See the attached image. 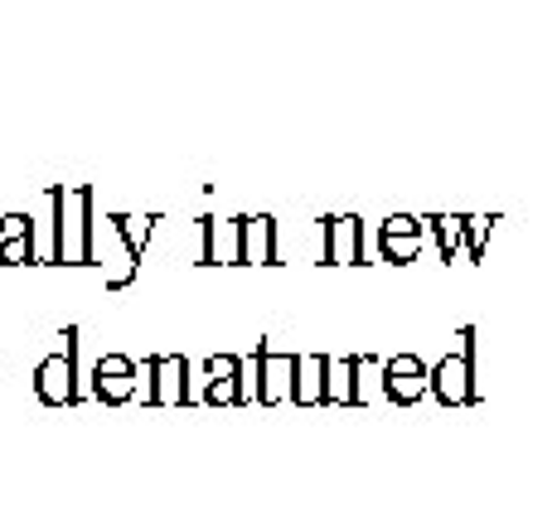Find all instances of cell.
Returning <instances> with one entry per match:
<instances>
[{"mask_svg":"<svg viewBox=\"0 0 557 523\" xmlns=\"http://www.w3.org/2000/svg\"><path fill=\"white\" fill-rule=\"evenodd\" d=\"M292 398L301 408H315V402H330V359L310 354L296 359V383H292Z\"/></svg>","mask_w":557,"mask_h":523,"instance_id":"1","label":"cell"},{"mask_svg":"<svg viewBox=\"0 0 557 523\" xmlns=\"http://www.w3.org/2000/svg\"><path fill=\"white\" fill-rule=\"evenodd\" d=\"M257 369H262V388L257 398L262 402H282V393H292V378H296V359H276L272 349H257Z\"/></svg>","mask_w":557,"mask_h":523,"instance_id":"2","label":"cell"},{"mask_svg":"<svg viewBox=\"0 0 557 523\" xmlns=\"http://www.w3.org/2000/svg\"><path fill=\"white\" fill-rule=\"evenodd\" d=\"M383 373H388V398H398V402H412L417 393L432 388V378H426V369L417 364V359H398V364H383Z\"/></svg>","mask_w":557,"mask_h":523,"instance_id":"3","label":"cell"},{"mask_svg":"<svg viewBox=\"0 0 557 523\" xmlns=\"http://www.w3.org/2000/svg\"><path fill=\"white\" fill-rule=\"evenodd\" d=\"M69 373H73V345H69V354L63 359H49V364L39 369V398L45 402H73L78 398L73 383H69Z\"/></svg>","mask_w":557,"mask_h":523,"instance_id":"4","label":"cell"},{"mask_svg":"<svg viewBox=\"0 0 557 523\" xmlns=\"http://www.w3.org/2000/svg\"><path fill=\"white\" fill-rule=\"evenodd\" d=\"M466 373H470V359H466V354L446 359V364H442V369H436V378H432L436 398H442V402H451V408H460V402H470V388H466Z\"/></svg>","mask_w":557,"mask_h":523,"instance_id":"5","label":"cell"},{"mask_svg":"<svg viewBox=\"0 0 557 523\" xmlns=\"http://www.w3.org/2000/svg\"><path fill=\"white\" fill-rule=\"evenodd\" d=\"M238 258H248V262H272V219H248V223H238Z\"/></svg>","mask_w":557,"mask_h":523,"instance_id":"6","label":"cell"},{"mask_svg":"<svg viewBox=\"0 0 557 523\" xmlns=\"http://www.w3.org/2000/svg\"><path fill=\"white\" fill-rule=\"evenodd\" d=\"M383 252L393 262H412L417 258V219H388L383 223Z\"/></svg>","mask_w":557,"mask_h":523,"instance_id":"7","label":"cell"},{"mask_svg":"<svg viewBox=\"0 0 557 523\" xmlns=\"http://www.w3.org/2000/svg\"><path fill=\"white\" fill-rule=\"evenodd\" d=\"M160 373L156 383V398L160 402H185L189 388H185V359H160V364H151Z\"/></svg>","mask_w":557,"mask_h":523,"instance_id":"8","label":"cell"},{"mask_svg":"<svg viewBox=\"0 0 557 523\" xmlns=\"http://www.w3.org/2000/svg\"><path fill=\"white\" fill-rule=\"evenodd\" d=\"M102 378V393L107 398H122V393H132V378H136V364H126V359H107L98 369Z\"/></svg>","mask_w":557,"mask_h":523,"instance_id":"9","label":"cell"},{"mask_svg":"<svg viewBox=\"0 0 557 523\" xmlns=\"http://www.w3.org/2000/svg\"><path fill=\"white\" fill-rule=\"evenodd\" d=\"M335 242H330V262H355V219H335Z\"/></svg>","mask_w":557,"mask_h":523,"instance_id":"10","label":"cell"},{"mask_svg":"<svg viewBox=\"0 0 557 523\" xmlns=\"http://www.w3.org/2000/svg\"><path fill=\"white\" fill-rule=\"evenodd\" d=\"M233 369H238V359H213V373H233ZM209 398H213V402H238V388H233V383L223 378L219 388L209 393Z\"/></svg>","mask_w":557,"mask_h":523,"instance_id":"11","label":"cell"}]
</instances>
